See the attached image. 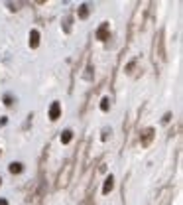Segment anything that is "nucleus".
Returning a JSON list of instances; mask_svg holds the SVG:
<instances>
[{
    "mask_svg": "<svg viewBox=\"0 0 183 205\" xmlns=\"http://www.w3.org/2000/svg\"><path fill=\"white\" fill-rule=\"evenodd\" d=\"M69 178H71V162H65L63 170L59 171V178H57V187H65L69 183Z\"/></svg>",
    "mask_w": 183,
    "mask_h": 205,
    "instance_id": "obj_1",
    "label": "nucleus"
},
{
    "mask_svg": "<svg viewBox=\"0 0 183 205\" xmlns=\"http://www.w3.org/2000/svg\"><path fill=\"white\" fill-rule=\"evenodd\" d=\"M154 138H156V130L150 126V128H146V130H142V134H140V144H142L144 148H148V146L152 144Z\"/></svg>",
    "mask_w": 183,
    "mask_h": 205,
    "instance_id": "obj_2",
    "label": "nucleus"
},
{
    "mask_svg": "<svg viewBox=\"0 0 183 205\" xmlns=\"http://www.w3.org/2000/svg\"><path fill=\"white\" fill-rule=\"evenodd\" d=\"M59 116H61V104H59V101H53L51 104H49V120L55 122Z\"/></svg>",
    "mask_w": 183,
    "mask_h": 205,
    "instance_id": "obj_3",
    "label": "nucleus"
},
{
    "mask_svg": "<svg viewBox=\"0 0 183 205\" xmlns=\"http://www.w3.org/2000/svg\"><path fill=\"white\" fill-rule=\"evenodd\" d=\"M112 187H114V175H106V179H105V183H102V195H109L110 191H112Z\"/></svg>",
    "mask_w": 183,
    "mask_h": 205,
    "instance_id": "obj_4",
    "label": "nucleus"
},
{
    "mask_svg": "<svg viewBox=\"0 0 183 205\" xmlns=\"http://www.w3.org/2000/svg\"><path fill=\"white\" fill-rule=\"evenodd\" d=\"M97 40H101V41H105V40H109V24H101V28L97 30Z\"/></svg>",
    "mask_w": 183,
    "mask_h": 205,
    "instance_id": "obj_5",
    "label": "nucleus"
},
{
    "mask_svg": "<svg viewBox=\"0 0 183 205\" xmlns=\"http://www.w3.org/2000/svg\"><path fill=\"white\" fill-rule=\"evenodd\" d=\"M37 45H40V32H37V30H32L30 32V48L36 49Z\"/></svg>",
    "mask_w": 183,
    "mask_h": 205,
    "instance_id": "obj_6",
    "label": "nucleus"
},
{
    "mask_svg": "<svg viewBox=\"0 0 183 205\" xmlns=\"http://www.w3.org/2000/svg\"><path fill=\"white\" fill-rule=\"evenodd\" d=\"M89 4H81V6H79V10H77V16H79V18H81V20H87V18H89Z\"/></svg>",
    "mask_w": 183,
    "mask_h": 205,
    "instance_id": "obj_7",
    "label": "nucleus"
},
{
    "mask_svg": "<svg viewBox=\"0 0 183 205\" xmlns=\"http://www.w3.org/2000/svg\"><path fill=\"white\" fill-rule=\"evenodd\" d=\"M8 171H10V174H22V171H24V166L22 164H20V162H12V164L10 166H8Z\"/></svg>",
    "mask_w": 183,
    "mask_h": 205,
    "instance_id": "obj_8",
    "label": "nucleus"
},
{
    "mask_svg": "<svg viewBox=\"0 0 183 205\" xmlns=\"http://www.w3.org/2000/svg\"><path fill=\"white\" fill-rule=\"evenodd\" d=\"M71 138H73V130H63L61 132V142H63V144H69V142H71Z\"/></svg>",
    "mask_w": 183,
    "mask_h": 205,
    "instance_id": "obj_9",
    "label": "nucleus"
},
{
    "mask_svg": "<svg viewBox=\"0 0 183 205\" xmlns=\"http://www.w3.org/2000/svg\"><path fill=\"white\" fill-rule=\"evenodd\" d=\"M4 104H6V107H12V104H14V95H10V93L4 95Z\"/></svg>",
    "mask_w": 183,
    "mask_h": 205,
    "instance_id": "obj_10",
    "label": "nucleus"
},
{
    "mask_svg": "<svg viewBox=\"0 0 183 205\" xmlns=\"http://www.w3.org/2000/svg\"><path fill=\"white\" fill-rule=\"evenodd\" d=\"M109 108H110V101H109V99L105 97V99H102V101H101V111H105V112H106V111H109Z\"/></svg>",
    "mask_w": 183,
    "mask_h": 205,
    "instance_id": "obj_11",
    "label": "nucleus"
},
{
    "mask_svg": "<svg viewBox=\"0 0 183 205\" xmlns=\"http://www.w3.org/2000/svg\"><path fill=\"white\" fill-rule=\"evenodd\" d=\"M63 30L67 32V34H69V32H71V16H67V18H65V24H63Z\"/></svg>",
    "mask_w": 183,
    "mask_h": 205,
    "instance_id": "obj_12",
    "label": "nucleus"
},
{
    "mask_svg": "<svg viewBox=\"0 0 183 205\" xmlns=\"http://www.w3.org/2000/svg\"><path fill=\"white\" fill-rule=\"evenodd\" d=\"M161 120H164V122H169V120H171V112H167V115H165Z\"/></svg>",
    "mask_w": 183,
    "mask_h": 205,
    "instance_id": "obj_13",
    "label": "nucleus"
},
{
    "mask_svg": "<svg viewBox=\"0 0 183 205\" xmlns=\"http://www.w3.org/2000/svg\"><path fill=\"white\" fill-rule=\"evenodd\" d=\"M8 6H10V10H12V12H14V10H18V4H12V2H10Z\"/></svg>",
    "mask_w": 183,
    "mask_h": 205,
    "instance_id": "obj_14",
    "label": "nucleus"
},
{
    "mask_svg": "<svg viewBox=\"0 0 183 205\" xmlns=\"http://www.w3.org/2000/svg\"><path fill=\"white\" fill-rule=\"evenodd\" d=\"M106 136H109V128H105V130H102V140H106Z\"/></svg>",
    "mask_w": 183,
    "mask_h": 205,
    "instance_id": "obj_15",
    "label": "nucleus"
},
{
    "mask_svg": "<svg viewBox=\"0 0 183 205\" xmlns=\"http://www.w3.org/2000/svg\"><path fill=\"white\" fill-rule=\"evenodd\" d=\"M0 205H8V199H4V197H0Z\"/></svg>",
    "mask_w": 183,
    "mask_h": 205,
    "instance_id": "obj_16",
    "label": "nucleus"
},
{
    "mask_svg": "<svg viewBox=\"0 0 183 205\" xmlns=\"http://www.w3.org/2000/svg\"><path fill=\"white\" fill-rule=\"evenodd\" d=\"M0 186H2V178H0Z\"/></svg>",
    "mask_w": 183,
    "mask_h": 205,
    "instance_id": "obj_17",
    "label": "nucleus"
}]
</instances>
